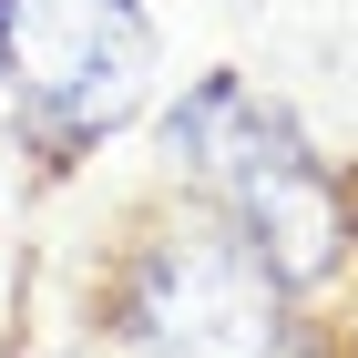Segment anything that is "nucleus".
Here are the masks:
<instances>
[{
  "instance_id": "1",
  "label": "nucleus",
  "mask_w": 358,
  "mask_h": 358,
  "mask_svg": "<svg viewBox=\"0 0 358 358\" xmlns=\"http://www.w3.org/2000/svg\"><path fill=\"white\" fill-rule=\"evenodd\" d=\"M164 164L194 205H215L287 287H328L358 256V205L328 174V154L297 134V113L256 92L246 72H194L164 103Z\"/></svg>"
},
{
  "instance_id": "2",
  "label": "nucleus",
  "mask_w": 358,
  "mask_h": 358,
  "mask_svg": "<svg viewBox=\"0 0 358 358\" xmlns=\"http://www.w3.org/2000/svg\"><path fill=\"white\" fill-rule=\"evenodd\" d=\"M103 338L123 358H307L297 287L215 205H185L174 225L134 236L103 287Z\"/></svg>"
},
{
  "instance_id": "3",
  "label": "nucleus",
  "mask_w": 358,
  "mask_h": 358,
  "mask_svg": "<svg viewBox=\"0 0 358 358\" xmlns=\"http://www.w3.org/2000/svg\"><path fill=\"white\" fill-rule=\"evenodd\" d=\"M0 92L41 164L103 154L154 103V21L143 0H0Z\"/></svg>"
}]
</instances>
